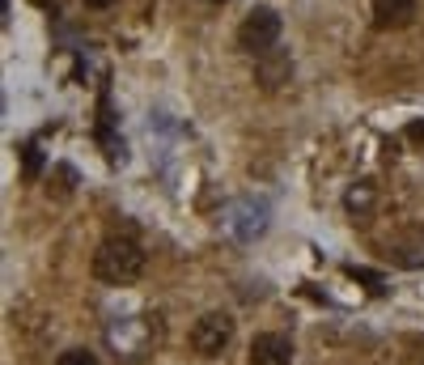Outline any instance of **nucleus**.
Here are the masks:
<instances>
[{
	"label": "nucleus",
	"instance_id": "obj_7",
	"mask_svg": "<svg viewBox=\"0 0 424 365\" xmlns=\"http://www.w3.org/2000/svg\"><path fill=\"white\" fill-rule=\"evenodd\" d=\"M391 259L399 268H424V230H412L399 242H391Z\"/></svg>",
	"mask_w": 424,
	"mask_h": 365
},
{
	"label": "nucleus",
	"instance_id": "obj_3",
	"mask_svg": "<svg viewBox=\"0 0 424 365\" xmlns=\"http://www.w3.org/2000/svg\"><path fill=\"white\" fill-rule=\"evenodd\" d=\"M234 340V319L229 314H204L195 327H191V349L200 353V357H221L225 353V344Z\"/></svg>",
	"mask_w": 424,
	"mask_h": 365
},
{
	"label": "nucleus",
	"instance_id": "obj_10",
	"mask_svg": "<svg viewBox=\"0 0 424 365\" xmlns=\"http://www.w3.org/2000/svg\"><path fill=\"white\" fill-rule=\"evenodd\" d=\"M343 204H348V212H365V208L373 204V187H369V182H361V187H352V191L343 195Z\"/></svg>",
	"mask_w": 424,
	"mask_h": 365
},
{
	"label": "nucleus",
	"instance_id": "obj_6",
	"mask_svg": "<svg viewBox=\"0 0 424 365\" xmlns=\"http://www.w3.org/2000/svg\"><path fill=\"white\" fill-rule=\"evenodd\" d=\"M416 17V0H373V26L378 30H403Z\"/></svg>",
	"mask_w": 424,
	"mask_h": 365
},
{
	"label": "nucleus",
	"instance_id": "obj_15",
	"mask_svg": "<svg viewBox=\"0 0 424 365\" xmlns=\"http://www.w3.org/2000/svg\"><path fill=\"white\" fill-rule=\"evenodd\" d=\"M212 4H225V0H212Z\"/></svg>",
	"mask_w": 424,
	"mask_h": 365
},
{
	"label": "nucleus",
	"instance_id": "obj_12",
	"mask_svg": "<svg viewBox=\"0 0 424 365\" xmlns=\"http://www.w3.org/2000/svg\"><path fill=\"white\" fill-rule=\"evenodd\" d=\"M348 276H352V280H361V284H369L373 293H382V276H378V272H369V268H348Z\"/></svg>",
	"mask_w": 424,
	"mask_h": 365
},
{
	"label": "nucleus",
	"instance_id": "obj_2",
	"mask_svg": "<svg viewBox=\"0 0 424 365\" xmlns=\"http://www.w3.org/2000/svg\"><path fill=\"white\" fill-rule=\"evenodd\" d=\"M280 13L276 9H254L247 13V21L238 26V47L251 56H272V47L280 43Z\"/></svg>",
	"mask_w": 424,
	"mask_h": 365
},
{
	"label": "nucleus",
	"instance_id": "obj_13",
	"mask_svg": "<svg viewBox=\"0 0 424 365\" xmlns=\"http://www.w3.org/2000/svg\"><path fill=\"white\" fill-rule=\"evenodd\" d=\"M408 140H416V145H424V119H416V123H408Z\"/></svg>",
	"mask_w": 424,
	"mask_h": 365
},
{
	"label": "nucleus",
	"instance_id": "obj_9",
	"mask_svg": "<svg viewBox=\"0 0 424 365\" xmlns=\"http://www.w3.org/2000/svg\"><path fill=\"white\" fill-rule=\"evenodd\" d=\"M43 175V153H38V145L30 140V145H21V179L34 182Z\"/></svg>",
	"mask_w": 424,
	"mask_h": 365
},
{
	"label": "nucleus",
	"instance_id": "obj_4",
	"mask_svg": "<svg viewBox=\"0 0 424 365\" xmlns=\"http://www.w3.org/2000/svg\"><path fill=\"white\" fill-rule=\"evenodd\" d=\"M225 230H229L238 242H254V238L267 230V204H263V200H238V204H229Z\"/></svg>",
	"mask_w": 424,
	"mask_h": 365
},
{
	"label": "nucleus",
	"instance_id": "obj_14",
	"mask_svg": "<svg viewBox=\"0 0 424 365\" xmlns=\"http://www.w3.org/2000/svg\"><path fill=\"white\" fill-rule=\"evenodd\" d=\"M85 4H89V9H110L115 0H85Z\"/></svg>",
	"mask_w": 424,
	"mask_h": 365
},
{
	"label": "nucleus",
	"instance_id": "obj_1",
	"mask_svg": "<svg viewBox=\"0 0 424 365\" xmlns=\"http://www.w3.org/2000/svg\"><path fill=\"white\" fill-rule=\"evenodd\" d=\"M140 272H145V251L132 238H106L93 251V276L102 284H132Z\"/></svg>",
	"mask_w": 424,
	"mask_h": 365
},
{
	"label": "nucleus",
	"instance_id": "obj_8",
	"mask_svg": "<svg viewBox=\"0 0 424 365\" xmlns=\"http://www.w3.org/2000/svg\"><path fill=\"white\" fill-rule=\"evenodd\" d=\"M132 327H136V319H132V323H119V327H110V331H106V340H110L119 353H128V357H140V353H145V344H149V336H132ZM140 331H149V323H145Z\"/></svg>",
	"mask_w": 424,
	"mask_h": 365
},
{
	"label": "nucleus",
	"instance_id": "obj_11",
	"mask_svg": "<svg viewBox=\"0 0 424 365\" xmlns=\"http://www.w3.org/2000/svg\"><path fill=\"white\" fill-rule=\"evenodd\" d=\"M56 365H98V357H93V353H85V349H68V353H60V357H56Z\"/></svg>",
	"mask_w": 424,
	"mask_h": 365
},
{
	"label": "nucleus",
	"instance_id": "obj_5",
	"mask_svg": "<svg viewBox=\"0 0 424 365\" xmlns=\"http://www.w3.org/2000/svg\"><path fill=\"white\" fill-rule=\"evenodd\" d=\"M251 365H293V344H289V336H276V331L254 336L251 340Z\"/></svg>",
	"mask_w": 424,
	"mask_h": 365
}]
</instances>
